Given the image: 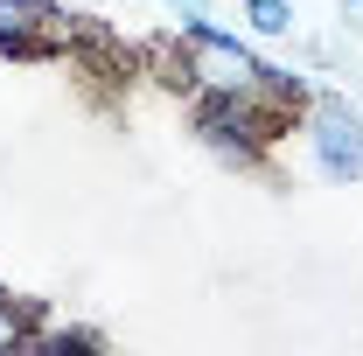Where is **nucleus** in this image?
Listing matches in <instances>:
<instances>
[{
	"label": "nucleus",
	"instance_id": "f257e3e1",
	"mask_svg": "<svg viewBox=\"0 0 363 356\" xmlns=\"http://www.w3.org/2000/svg\"><path fill=\"white\" fill-rule=\"evenodd\" d=\"M182 49H189L196 91H259L266 84V63L238 43V35H224L210 14H182Z\"/></svg>",
	"mask_w": 363,
	"mask_h": 356
},
{
	"label": "nucleus",
	"instance_id": "0eeeda50",
	"mask_svg": "<svg viewBox=\"0 0 363 356\" xmlns=\"http://www.w3.org/2000/svg\"><path fill=\"white\" fill-rule=\"evenodd\" d=\"M168 7H175V14H203L210 0H168Z\"/></svg>",
	"mask_w": 363,
	"mask_h": 356
},
{
	"label": "nucleus",
	"instance_id": "20e7f679",
	"mask_svg": "<svg viewBox=\"0 0 363 356\" xmlns=\"http://www.w3.org/2000/svg\"><path fill=\"white\" fill-rule=\"evenodd\" d=\"M43 328V308L35 301H14V294H0V356L7 350H28V335Z\"/></svg>",
	"mask_w": 363,
	"mask_h": 356
},
{
	"label": "nucleus",
	"instance_id": "f03ea898",
	"mask_svg": "<svg viewBox=\"0 0 363 356\" xmlns=\"http://www.w3.org/2000/svg\"><path fill=\"white\" fill-rule=\"evenodd\" d=\"M98 43L77 14H56L49 0H0V56H49V49Z\"/></svg>",
	"mask_w": 363,
	"mask_h": 356
},
{
	"label": "nucleus",
	"instance_id": "423d86ee",
	"mask_svg": "<svg viewBox=\"0 0 363 356\" xmlns=\"http://www.w3.org/2000/svg\"><path fill=\"white\" fill-rule=\"evenodd\" d=\"M335 7H342V28H350V35H363V0H335Z\"/></svg>",
	"mask_w": 363,
	"mask_h": 356
},
{
	"label": "nucleus",
	"instance_id": "39448f33",
	"mask_svg": "<svg viewBox=\"0 0 363 356\" xmlns=\"http://www.w3.org/2000/svg\"><path fill=\"white\" fill-rule=\"evenodd\" d=\"M245 28L252 35H294V0H245Z\"/></svg>",
	"mask_w": 363,
	"mask_h": 356
},
{
	"label": "nucleus",
	"instance_id": "7ed1b4c3",
	"mask_svg": "<svg viewBox=\"0 0 363 356\" xmlns=\"http://www.w3.org/2000/svg\"><path fill=\"white\" fill-rule=\"evenodd\" d=\"M301 133H308V154L328 182H363V112H350L342 98H315Z\"/></svg>",
	"mask_w": 363,
	"mask_h": 356
}]
</instances>
